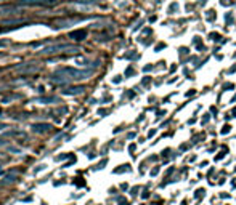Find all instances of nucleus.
<instances>
[{"instance_id":"nucleus-6","label":"nucleus","mask_w":236,"mask_h":205,"mask_svg":"<svg viewBox=\"0 0 236 205\" xmlns=\"http://www.w3.org/2000/svg\"><path fill=\"white\" fill-rule=\"evenodd\" d=\"M82 91H84V87H75V88H68V90H64L63 93H64V95H80Z\"/></svg>"},{"instance_id":"nucleus-2","label":"nucleus","mask_w":236,"mask_h":205,"mask_svg":"<svg viewBox=\"0 0 236 205\" xmlns=\"http://www.w3.org/2000/svg\"><path fill=\"white\" fill-rule=\"evenodd\" d=\"M66 51H69V53H75V51H79L77 46H74V45H68V43H60V45H50V46H47V48L42 50L43 55H53V53H66Z\"/></svg>"},{"instance_id":"nucleus-10","label":"nucleus","mask_w":236,"mask_h":205,"mask_svg":"<svg viewBox=\"0 0 236 205\" xmlns=\"http://www.w3.org/2000/svg\"><path fill=\"white\" fill-rule=\"evenodd\" d=\"M3 128H7V125H5V124H0V132H2Z\"/></svg>"},{"instance_id":"nucleus-1","label":"nucleus","mask_w":236,"mask_h":205,"mask_svg":"<svg viewBox=\"0 0 236 205\" xmlns=\"http://www.w3.org/2000/svg\"><path fill=\"white\" fill-rule=\"evenodd\" d=\"M90 76H92V71H77V69H72V68H61L52 76V80L66 83V82H72V80L88 79Z\"/></svg>"},{"instance_id":"nucleus-5","label":"nucleus","mask_w":236,"mask_h":205,"mask_svg":"<svg viewBox=\"0 0 236 205\" xmlns=\"http://www.w3.org/2000/svg\"><path fill=\"white\" fill-rule=\"evenodd\" d=\"M87 37V31H74L72 34H71V39H75V40H84Z\"/></svg>"},{"instance_id":"nucleus-4","label":"nucleus","mask_w":236,"mask_h":205,"mask_svg":"<svg viewBox=\"0 0 236 205\" xmlns=\"http://www.w3.org/2000/svg\"><path fill=\"white\" fill-rule=\"evenodd\" d=\"M48 130H50L48 124H34L32 125V132H35V133H45Z\"/></svg>"},{"instance_id":"nucleus-3","label":"nucleus","mask_w":236,"mask_h":205,"mask_svg":"<svg viewBox=\"0 0 236 205\" xmlns=\"http://www.w3.org/2000/svg\"><path fill=\"white\" fill-rule=\"evenodd\" d=\"M20 5H24V7H55L56 0H20Z\"/></svg>"},{"instance_id":"nucleus-8","label":"nucleus","mask_w":236,"mask_h":205,"mask_svg":"<svg viewBox=\"0 0 236 205\" xmlns=\"http://www.w3.org/2000/svg\"><path fill=\"white\" fill-rule=\"evenodd\" d=\"M214 18H215V15H214V10H211V11H207V20H211V21H214Z\"/></svg>"},{"instance_id":"nucleus-7","label":"nucleus","mask_w":236,"mask_h":205,"mask_svg":"<svg viewBox=\"0 0 236 205\" xmlns=\"http://www.w3.org/2000/svg\"><path fill=\"white\" fill-rule=\"evenodd\" d=\"M35 101H37V102H42V104H48V102L56 101V98H37Z\"/></svg>"},{"instance_id":"nucleus-9","label":"nucleus","mask_w":236,"mask_h":205,"mask_svg":"<svg viewBox=\"0 0 236 205\" xmlns=\"http://www.w3.org/2000/svg\"><path fill=\"white\" fill-rule=\"evenodd\" d=\"M7 144V141H5V139H0V147H2V146H5Z\"/></svg>"}]
</instances>
